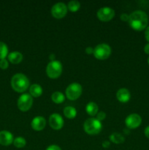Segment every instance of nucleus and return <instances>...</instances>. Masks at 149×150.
<instances>
[{
  "label": "nucleus",
  "instance_id": "1",
  "mask_svg": "<svg viewBox=\"0 0 149 150\" xmlns=\"http://www.w3.org/2000/svg\"><path fill=\"white\" fill-rule=\"evenodd\" d=\"M128 21L133 29L142 31L147 28L148 18L147 14L143 10H135L129 15Z\"/></svg>",
  "mask_w": 149,
  "mask_h": 150
},
{
  "label": "nucleus",
  "instance_id": "2",
  "mask_svg": "<svg viewBox=\"0 0 149 150\" xmlns=\"http://www.w3.org/2000/svg\"><path fill=\"white\" fill-rule=\"evenodd\" d=\"M12 88L17 92H23L29 86V80L28 78L22 73H16L12 77Z\"/></svg>",
  "mask_w": 149,
  "mask_h": 150
},
{
  "label": "nucleus",
  "instance_id": "3",
  "mask_svg": "<svg viewBox=\"0 0 149 150\" xmlns=\"http://www.w3.org/2000/svg\"><path fill=\"white\" fill-rule=\"evenodd\" d=\"M85 132L89 135L99 134L102 129V124L96 118H89L85 121L83 125Z\"/></svg>",
  "mask_w": 149,
  "mask_h": 150
},
{
  "label": "nucleus",
  "instance_id": "4",
  "mask_svg": "<svg viewBox=\"0 0 149 150\" xmlns=\"http://www.w3.org/2000/svg\"><path fill=\"white\" fill-rule=\"evenodd\" d=\"M62 64L58 60L51 61L46 67V73L50 79H55L59 77L62 73Z\"/></svg>",
  "mask_w": 149,
  "mask_h": 150
},
{
  "label": "nucleus",
  "instance_id": "5",
  "mask_svg": "<svg viewBox=\"0 0 149 150\" xmlns=\"http://www.w3.org/2000/svg\"><path fill=\"white\" fill-rule=\"evenodd\" d=\"M111 54V48L106 43H101L96 45L93 49L95 58L99 60L107 59Z\"/></svg>",
  "mask_w": 149,
  "mask_h": 150
},
{
  "label": "nucleus",
  "instance_id": "6",
  "mask_svg": "<svg viewBox=\"0 0 149 150\" xmlns=\"http://www.w3.org/2000/svg\"><path fill=\"white\" fill-rule=\"evenodd\" d=\"M82 94V86L78 83H72L66 89V96L70 100L78 99Z\"/></svg>",
  "mask_w": 149,
  "mask_h": 150
},
{
  "label": "nucleus",
  "instance_id": "7",
  "mask_svg": "<svg viewBox=\"0 0 149 150\" xmlns=\"http://www.w3.org/2000/svg\"><path fill=\"white\" fill-rule=\"evenodd\" d=\"M18 107L21 111H27L32 108L33 104V98L29 94H23L18 100Z\"/></svg>",
  "mask_w": 149,
  "mask_h": 150
},
{
  "label": "nucleus",
  "instance_id": "8",
  "mask_svg": "<svg viewBox=\"0 0 149 150\" xmlns=\"http://www.w3.org/2000/svg\"><path fill=\"white\" fill-rule=\"evenodd\" d=\"M67 5L63 2H58L51 7V14L55 18L61 19L67 15Z\"/></svg>",
  "mask_w": 149,
  "mask_h": 150
},
{
  "label": "nucleus",
  "instance_id": "9",
  "mask_svg": "<svg viewBox=\"0 0 149 150\" xmlns=\"http://www.w3.org/2000/svg\"><path fill=\"white\" fill-rule=\"evenodd\" d=\"M97 18L102 21H109L115 16V11L113 9L108 7H104L99 9L96 13Z\"/></svg>",
  "mask_w": 149,
  "mask_h": 150
},
{
  "label": "nucleus",
  "instance_id": "10",
  "mask_svg": "<svg viewBox=\"0 0 149 150\" xmlns=\"http://www.w3.org/2000/svg\"><path fill=\"white\" fill-rule=\"evenodd\" d=\"M142 123V118L139 114H131L125 120V125L128 129H135Z\"/></svg>",
  "mask_w": 149,
  "mask_h": 150
},
{
  "label": "nucleus",
  "instance_id": "11",
  "mask_svg": "<svg viewBox=\"0 0 149 150\" xmlns=\"http://www.w3.org/2000/svg\"><path fill=\"white\" fill-rule=\"evenodd\" d=\"M49 125L53 130H61L64 126V120L58 114H53L49 117Z\"/></svg>",
  "mask_w": 149,
  "mask_h": 150
},
{
  "label": "nucleus",
  "instance_id": "12",
  "mask_svg": "<svg viewBox=\"0 0 149 150\" xmlns=\"http://www.w3.org/2000/svg\"><path fill=\"white\" fill-rule=\"evenodd\" d=\"M32 129L36 131H41L43 130L46 126V120L43 117L37 116L32 120L31 122Z\"/></svg>",
  "mask_w": 149,
  "mask_h": 150
},
{
  "label": "nucleus",
  "instance_id": "13",
  "mask_svg": "<svg viewBox=\"0 0 149 150\" xmlns=\"http://www.w3.org/2000/svg\"><path fill=\"white\" fill-rule=\"evenodd\" d=\"M13 136L10 132L2 130L0 132V144L2 146H9L13 142Z\"/></svg>",
  "mask_w": 149,
  "mask_h": 150
},
{
  "label": "nucleus",
  "instance_id": "14",
  "mask_svg": "<svg viewBox=\"0 0 149 150\" xmlns=\"http://www.w3.org/2000/svg\"><path fill=\"white\" fill-rule=\"evenodd\" d=\"M116 98L119 102L127 103L131 98L130 92L126 88H121L116 93Z\"/></svg>",
  "mask_w": 149,
  "mask_h": 150
},
{
  "label": "nucleus",
  "instance_id": "15",
  "mask_svg": "<svg viewBox=\"0 0 149 150\" xmlns=\"http://www.w3.org/2000/svg\"><path fill=\"white\" fill-rule=\"evenodd\" d=\"M8 60L12 64H19L23 60V55L19 51H13L7 55Z\"/></svg>",
  "mask_w": 149,
  "mask_h": 150
},
{
  "label": "nucleus",
  "instance_id": "16",
  "mask_svg": "<svg viewBox=\"0 0 149 150\" xmlns=\"http://www.w3.org/2000/svg\"><path fill=\"white\" fill-rule=\"evenodd\" d=\"M42 94V88L40 85L37 84H32L29 88V95L34 98H38V97L41 96Z\"/></svg>",
  "mask_w": 149,
  "mask_h": 150
},
{
  "label": "nucleus",
  "instance_id": "17",
  "mask_svg": "<svg viewBox=\"0 0 149 150\" xmlns=\"http://www.w3.org/2000/svg\"><path fill=\"white\" fill-rule=\"evenodd\" d=\"M86 111L89 115L91 117H94L97 114L98 111H99V107L97 104L93 102H90L86 105Z\"/></svg>",
  "mask_w": 149,
  "mask_h": 150
},
{
  "label": "nucleus",
  "instance_id": "18",
  "mask_svg": "<svg viewBox=\"0 0 149 150\" xmlns=\"http://www.w3.org/2000/svg\"><path fill=\"white\" fill-rule=\"evenodd\" d=\"M64 114L67 119L72 120L77 115V110L72 106H67L64 109Z\"/></svg>",
  "mask_w": 149,
  "mask_h": 150
},
{
  "label": "nucleus",
  "instance_id": "19",
  "mask_svg": "<svg viewBox=\"0 0 149 150\" xmlns=\"http://www.w3.org/2000/svg\"><path fill=\"white\" fill-rule=\"evenodd\" d=\"M110 140L112 143L119 144L124 143V142L125 141V138H124V136L122 134L119 133H112L110 136Z\"/></svg>",
  "mask_w": 149,
  "mask_h": 150
},
{
  "label": "nucleus",
  "instance_id": "20",
  "mask_svg": "<svg viewBox=\"0 0 149 150\" xmlns=\"http://www.w3.org/2000/svg\"><path fill=\"white\" fill-rule=\"evenodd\" d=\"M51 100L55 103L60 104L62 103L65 100V97H64V95L61 92H55L51 95Z\"/></svg>",
  "mask_w": 149,
  "mask_h": 150
},
{
  "label": "nucleus",
  "instance_id": "21",
  "mask_svg": "<svg viewBox=\"0 0 149 150\" xmlns=\"http://www.w3.org/2000/svg\"><path fill=\"white\" fill-rule=\"evenodd\" d=\"M80 2L76 0H72V1H69L68 4H67V8L71 12H77L80 9Z\"/></svg>",
  "mask_w": 149,
  "mask_h": 150
},
{
  "label": "nucleus",
  "instance_id": "22",
  "mask_svg": "<svg viewBox=\"0 0 149 150\" xmlns=\"http://www.w3.org/2000/svg\"><path fill=\"white\" fill-rule=\"evenodd\" d=\"M13 144L16 148H23L26 146V141L23 137H17L13 141Z\"/></svg>",
  "mask_w": 149,
  "mask_h": 150
},
{
  "label": "nucleus",
  "instance_id": "23",
  "mask_svg": "<svg viewBox=\"0 0 149 150\" xmlns=\"http://www.w3.org/2000/svg\"><path fill=\"white\" fill-rule=\"evenodd\" d=\"M8 54V48L4 42L0 41V59H5Z\"/></svg>",
  "mask_w": 149,
  "mask_h": 150
},
{
  "label": "nucleus",
  "instance_id": "24",
  "mask_svg": "<svg viewBox=\"0 0 149 150\" xmlns=\"http://www.w3.org/2000/svg\"><path fill=\"white\" fill-rule=\"evenodd\" d=\"M9 63L6 59H0V68L2 70H5L8 67Z\"/></svg>",
  "mask_w": 149,
  "mask_h": 150
},
{
  "label": "nucleus",
  "instance_id": "25",
  "mask_svg": "<svg viewBox=\"0 0 149 150\" xmlns=\"http://www.w3.org/2000/svg\"><path fill=\"white\" fill-rule=\"evenodd\" d=\"M105 117H106V114H105L104 111H99V112H98L97 114H96V119L100 122H102V120H105Z\"/></svg>",
  "mask_w": 149,
  "mask_h": 150
},
{
  "label": "nucleus",
  "instance_id": "26",
  "mask_svg": "<svg viewBox=\"0 0 149 150\" xmlns=\"http://www.w3.org/2000/svg\"><path fill=\"white\" fill-rule=\"evenodd\" d=\"M46 150H61V149L58 146V145L52 144L50 145V146L47 148Z\"/></svg>",
  "mask_w": 149,
  "mask_h": 150
},
{
  "label": "nucleus",
  "instance_id": "27",
  "mask_svg": "<svg viewBox=\"0 0 149 150\" xmlns=\"http://www.w3.org/2000/svg\"><path fill=\"white\" fill-rule=\"evenodd\" d=\"M129 16L127 15V13H122V14L120 16V18H121V20H122L123 21H129Z\"/></svg>",
  "mask_w": 149,
  "mask_h": 150
},
{
  "label": "nucleus",
  "instance_id": "28",
  "mask_svg": "<svg viewBox=\"0 0 149 150\" xmlns=\"http://www.w3.org/2000/svg\"><path fill=\"white\" fill-rule=\"evenodd\" d=\"M145 38L146 40L149 42V26H148L145 31Z\"/></svg>",
  "mask_w": 149,
  "mask_h": 150
},
{
  "label": "nucleus",
  "instance_id": "29",
  "mask_svg": "<svg viewBox=\"0 0 149 150\" xmlns=\"http://www.w3.org/2000/svg\"><path fill=\"white\" fill-rule=\"evenodd\" d=\"M86 53L88 54H93V49L91 47H87V48H86Z\"/></svg>",
  "mask_w": 149,
  "mask_h": 150
},
{
  "label": "nucleus",
  "instance_id": "30",
  "mask_svg": "<svg viewBox=\"0 0 149 150\" xmlns=\"http://www.w3.org/2000/svg\"><path fill=\"white\" fill-rule=\"evenodd\" d=\"M110 142H108V141H105L102 143V146L104 148H108L110 146Z\"/></svg>",
  "mask_w": 149,
  "mask_h": 150
},
{
  "label": "nucleus",
  "instance_id": "31",
  "mask_svg": "<svg viewBox=\"0 0 149 150\" xmlns=\"http://www.w3.org/2000/svg\"><path fill=\"white\" fill-rule=\"evenodd\" d=\"M144 133L145 136L148 139H149V126L145 127V129L144 130Z\"/></svg>",
  "mask_w": 149,
  "mask_h": 150
},
{
  "label": "nucleus",
  "instance_id": "32",
  "mask_svg": "<svg viewBox=\"0 0 149 150\" xmlns=\"http://www.w3.org/2000/svg\"><path fill=\"white\" fill-rule=\"evenodd\" d=\"M144 51H145V54H149V42H148V43L146 44L145 45Z\"/></svg>",
  "mask_w": 149,
  "mask_h": 150
},
{
  "label": "nucleus",
  "instance_id": "33",
  "mask_svg": "<svg viewBox=\"0 0 149 150\" xmlns=\"http://www.w3.org/2000/svg\"><path fill=\"white\" fill-rule=\"evenodd\" d=\"M49 58H50V59L51 60V61H53L54 59H55V55H54L53 54H51V55L49 56Z\"/></svg>",
  "mask_w": 149,
  "mask_h": 150
},
{
  "label": "nucleus",
  "instance_id": "34",
  "mask_svg": "<svg viewBox=\"0 0 149 150\" xmlns=\"http://www.w3.org/2000/svg\"><path fill=\"white\" fill-rule=\"evenodd\" d=\"M129 129H128V130H127V129H124V132L125 133H127V134H129Z\"/></svg>",
  "mask_w": 149,
  "mask_h": 150
},
{
  "label": "nucleus",
  "instance_id": "35",
  "mask_svg": "<svg viewBox=\"0 0 149 150\" xmlns=\"http://www.w3.org/2000/svg\"><path fill=\"white\" fill-rule=\"evenodd\" d=\"M148 64H149V57H148Z\"/></svg>",
  "mask_w": 149,
  "mask_h": 150
}]
</instances>
